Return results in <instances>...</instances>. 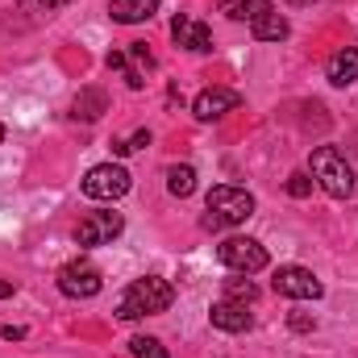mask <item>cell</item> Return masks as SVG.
Listing matches in <instances>:
<instances>
[{
    "label": "cell",
    "instance_id": "obj_1",
    "mask_svg": "<svg viewBox=\"0 0 358 358\" xmlns=\"http://www.w3.org/2000/svg\"><path fill=\"white\" fill-rule=\"evenodd\" d=\"M176 300V287L159 275H146V279H134L121 300H117V317L121 321H142V317H155V313H167Z\"/></svg>",
    "mask_w": 358,
    "mask_h": 358
},
{
    "label": "cell",
    "instance_id": "obj_2",
    "mask_svg": "<svg viewBox=\"0 0 358 358\" xmlns=\"http://www.w3.org/2000/svg\"><path fill=\"white\" fill-rule=\"evenodd\" d=\"M208 217H204V225L208 229H221V225H246L250 217H255V196L246 192V187H234V183H217L213 192H208Z\"/></svg>",
    "mask_w": 358,
    "mask_h": 358
},
{
    "label": "cell",
    "instance_id": "obj_3",
    "mask_svg": "<svg viewBox=\"0 0 358 358\" xmlns=\"http://www.w3.org/2000/svg\"><path fill=\"white\" fill-rule=\"evenodd\" d=\"M308 176L317 179L334 200H346V196L355 192V171H350L346 155L334 150V146H317V150H313V159H308Z\"/></svg>",
    "mask_w": 358,
    "mask_h": 358
},
{
    "label": "cell",
    "instance_id": "obj_4",
    "mask_svg": "<svg viewBox=\"0 0 358 358\" xmlns=\"http://www.w3.org/2000/svg\"><path fill=\"white\" fill-rule=\"evenodd\" d=\"M217 259H221V267H229L234 275H259V271L267 267V250H263V242H255V238H225L221 246H217Z\"/></svg>",
    "mask_w": 358,
    "mask_h": 358
},
{
    "label": "cell",
    "instance_id": "obj_5",
    "mask_svg": "<svg viewBox=\"0 0 358 358\" xmlns=\"http://www.w3.org/2000/svg\"><path fill=\"white\" fill-rule=\"evenodd\" d=\"M129 171L121 167V163H100V167H92L88 176H84V196L92 200H121L125 192H129Z\"/></svg>",
    "mask_w": 358,
    "mask_h": 358
},
{
    "label": "cell",
    "instance_id": "obj_6",
    "mask_svg": "<svg viewBox=\"0 0 358 358\" xmlns=\"http://www.w3.org/2000/svg\"><path fill=\"white\" fill-rule=\"evenodd\" d=\"M271 287L279 296H287V300H321V292H325V283L308 267H279L275 279H271Z\"/></svg>",
    "mask_w": 358,
    "mask_h": 358
},
{
    "label": "cell",
    "instance_id": "obj_7",
    "mask_svg": "<svg viewBox=\"0 0 358 358\" xmlns=\"http://www.w3.org/2000/svg\"><path fill=\"white\" fill-rule=\"evenodd\" d=\"M121 229H125V217L121 213H88L76 225V242L80 246H108L113 238H121Z\"/></svg>",
    "mask_w": 358,
    "mask_h": 358
},
{
    "label": "cell",
    "instance_id": "obj_8",
    "mask_svg": "<svg viewBox=\"0 0 358 358\" xmlns=\"http://www.w3.org/2000/svg\"><path fill=\"white\" fill-rule=\"evenodd\" d=\"M100 287H104V275L92 263H67V267L59 271V292L71 296V300H92Z\"/></svg>",
    "mask_w": 358,
    "mask_h": 358
},
{
    "label": "cell",
    "instance_id": "obj_9",
    "mask_svg": "<svg viewBox=\"0 0 358 358\" xmlns=\"http://www.w3.org/2000/svg\"><path fill=\"white\" fill-rule=\"evenodd\" d=\"M242 104V96L229 88H204L196 100H192V113H196V121H221L225 113H234Z\"/></svg>",
    "mask_w": 358,
    "mask_h": 358
},
{
    "label": "cell",
    "instance_id": "obj_10",
    "mask_svg": "<svg viewBox=\"0 0 358 358\" xmlns=\"http://www.w3.org/2000/svg\"><path fill=\"white\" fill-rule=\"evenodd\" d=\"M208 321H213V329H221V334H246V329H250L246 304H242V300H225V296L208 308Z\"/></svg>",
    "mask_w": 358,
    "mask_h": 358
},
{
    "label": "cell",
    "instance_id": "obj_11",
    "mask_svg": "<svg viewBox=\"0 0 358 358\" xmlns=\"http://www.w3.org/2000/svg\"><path fill=\"white\" fill-rule=\"evenodd\" d=\"M171 38H176L179 46L196 50V55H208L213 50V29L204 21H192V17H176L171 21Z\"/></svg>",
    "mask_w": 358,
    "mask_h": 358
},
{
    "label": "cell",
    "instance_id": "obj_12",
    "mask_svg": "<svg viewBox=\"0 0 358 358\" xmlns=\"http://www.w3.org/2000/svg\"><path fill=\"white\" fill-rule=\"evenodd\" d=\"M325 80L334 88H350L358 80V46H342L329 63H325Z\"/></svg>",
    "mask_w": 358,
    "mask_h": 358
},
{
    "label": "cell",
    "instance_id": "obj_13",
    "mask_svg": "<svg viewBox=\"0 0 358 358\" xmlns=\"http://www.w3.org/2000/svg\"><path fill=\"white\" fill-rule=\"evenodd\" d=\"M163 0H108V17L121 21V25H142L159 13Z\"/></svg>",
    "mask_w": 358,
    "mask_h": 358
},
{
    "label": "cell",
    "instance_id": "obj_14",
    "mask_svg": "<svg viewBox=\"0 0 358 358\" xmlns=\"http://www.w3.org/2000/svg\"><path fill=\"white\" fill-rule=\"evenodd\" d=\"M217 8L229 21H259L263 13H271V0H217Z\"/></svg>",
    "mask_w": 358,
    "mask_h": 358
},
{
    "label": "cell",
    "instance_id": "obj_15",
    "mask_svg": "<svg viewBox=\"0 0 358 358\" xmlns=\"http://www.w3.org/2000/svg\"><path fill=\"white\" fill-rule=\"evenodd\" d=\"M250 25H255V38H259V42H283V38L292 34L287 17H283V13H275V8H271V13H263L259 21H250Z\"/></svg>",
    "mask_w": 358,
    "mask_h": 358
},
{
    "label": "cell",
    "instance_id": "obj_16",
    "mask_svg": "<svg viewBox=\"0 0 358 358\" xmlns=\"http://www.w3.org/2000/svg\"><path fill=\"white\" fill-rule=\"evenodd\" d=\"M167 192H171V196H179V200H183V196H192V192H196V171H192L187 163L167 167Z\"/></svg>",
    "mask_w": 358,
    "mask_h": 358
},
{
    "label": "cell",
    "instance_id": "obj_17",
    "mask_svg": "<svg viewBox=\"0 0 358 358\" xmlns=\"http://www.w3.org/2000/svg\"><path fill=\"white\" fill-rule=\"evenodd\" d=\"M104 108H108L104 92L88 88V92H80V96H76V113H71V117H84V121H96V117H100Z\"/></svg>",
    "mask_w": 358,
    "mask_h": 358
},
{
    "label": "cell",
    "instance_id": "obj_18",
    "mask_svg": "<svg viewBox=\"0 0 358 358\" xmlns=\"http://www.w3.org/2000/svg\"><path fill=\"white\" fill-rule=\"evenodd\" d=\"M129 355H134V358H167V350H163V342H159V338L138 334V338H129Z\"/></svg>",
    "mask_w": 358,
    "mask_h": 358
},
{
    "label": "cell",
    "instance_id": "obj_19",
    "mask_svg": "<svg viewBox=\"0 0 358 358\" xmlns=\"http://www.w3.org/2000/svg\"><path fill=\"white\" fill-rule=\"evenodd\" d=\"M259 296V287L250 283V279H229L225 283V300H242V304H250Z\"/></svg>",
    "mask_w": 358,
    "mask_h": 358
},
{
    "label": "cell",
    "instance_id": "obj_20",
    "mask_svg": "<svg viewBox=\"0 0 358 358\" xmlns=\"http://www.w3.org/2000/svg\"><path fill=\"white\" fill-rule=\"evenodd\" d=\"M313 183H317V179L308 176V171H292V176H287V183H283V187H287V196H296V200H304V196L313 192Z\"/></svg>",
    "mask_w": 358,
    "mask_h": 358
},
{
    "label": "cell",
    "instance_id": "obj_21",
    "mask_svg": "<svg viewBox=\"0 0 358 358\" xmlns=\"http://www.w3.org/2000/svg\"><path fill=\"white\" fill-rule=\"evenodd\" d=\"M287 325H292L296 334H313V329H317V317H313V313H300V308H296V313H287Z\"/></svg>",
    "mask_w": 358,
    "mask_h": 358
},
{
    "label": "cell",
    "instance_id": "obj_22",
    "mask_svg": "<svg viewBox=\"0 0 358 358\" xmlns=\"http://www.w3.org/2000/svg\"><path fill=\"white\" fill-rule=\"evenodd\" d=\"M108 67H113V71H125V67H129V59H125L121 50H113V55H108Z\"/></svg>",
    "mask_w": 358,
    "mask_h": 358
},
{
    "label": "cell",
    "instance_id": "obj_23",
    "mask_svg": "<svg viewBox=\"0 0 358 358\" xmlns=\"http://www.w3.org/2000/svg\"><path fill=\"white\" fill-rule=\"evenodd\" d=\"M138 146H150V129H142V134L129 138V150H138Z\"/></svg>",
    "mask_w": 358,
    "mask_h": 358
},
{
    "label": "cell",
    "instance_id": "obj_24",
    "mask_svg": "<svg viewBox=\"0 0 358 358\" xmlns=\"http://www.w3.org/2000/svg\"><path fill=\"white\" fill-rule=\"evenodd\" d=\"M4 338H8V342H17V338H25V329H17V325H4Z\"/></svg>",
    "mask_w": 358,
    "mask_h": 358
},
{
    "label": "cell",
    "instance_id": "obj_25",
    "mask_svg": "<svg viewBox=\"0 0 358 358\" xmlns=\"http://www.w3.org/2000/svg\"><path fill=\"white\" fill-rule=\"evenodd\" d=\"M4 296H13V283H4V279H0V300H4Z\"/></svg>",
    "mask_w": 358,
    "mask_h": 358
},
{
    "label": "cell",
    "instance_id": "obj_26",
    "mask_svg": "<svg viewBox=\"0 0 358 358\" xmlns=\"http://www.w3.org/2000/svg\"><path fill=\"white\" fill-rule=\"evenodd\" d=\"M38 4H46V8H59V4H71V0H38Z\"/></svg>",
    "mask_w": 358,
    "mask_h": 358
},
{
    "label": "cell",
    "instance_id": "obj_27",
    "mask_svg": "<svg viewBox=\"0 0 358 358\" xmlns=\"http://www.w3.org/2000/svg\"><path fill=\"white\" fill-rule=\"evenodd\" d=\"M0 142H4V125H0Z\"/></svg>",
    "mask_w": 358,
    "mask_h": 358
}]
</instances>
